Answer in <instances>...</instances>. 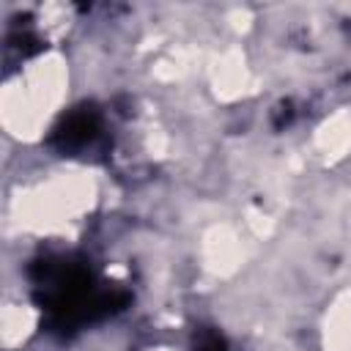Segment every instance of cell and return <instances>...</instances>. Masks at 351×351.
Here are the masks:
<instances>
[{"label": "cell", "mask_w": 351, "mask_h": 351, "mask_svg": "<svg viewBox=\"0 0 351 351\" xmlns=\"http://www.w3.org/2000/svg\"><path fill=\"white\" fill-rule=\"evenodd\" d=\"M99 132H101V121H99L96 110H77L69 118H63V123L55 129V145L63 154L85 151L93 145Z\"/></svg>", "instance_id": "obj_1"}, {"label": "cell", "mask_w": 351, "mask_h": 351, "mask_svg": "<svg viewBox=\"0 0 351 351\" xmlns=\"http://www.w3.org/2000/svg\"><path fill=\"white\" fill-rule=\"evenodd\" d=\"M195 351H228V348H225V340L214 329H200L195 335Z\"/></svg>", "instance_id": "obj_2"}]
</instances>
